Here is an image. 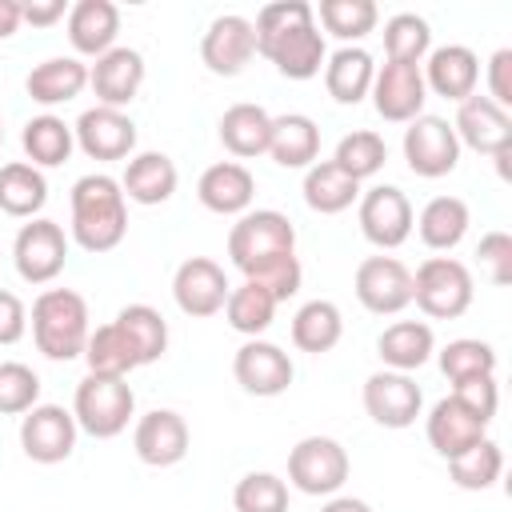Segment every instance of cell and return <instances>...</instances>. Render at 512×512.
<instances>
[{
	"mask_svg": "<svg viewBox=\"0 0 512 512\" xmlns=\"http://www.w3.org/2000/svg\"><path fill=\"white\" fill-rule=\"evenodd\" d=\"M420 408H424V392L408 372L384 368L364 380V412L380 428H408V424H416Z\"/></svg>",
	"mask_w": 512,
	"mask_h": 512,
	"instance_id": "15",
	"label": "cell"
},
{
	"mask_svg": "<svg viewBox=\"0 0 512 512\" xmlns=\"http://www.w3.org/2000/svg\"><path fill=\"white\" fill-rule=\"evenodd\" d=\"M24 88H28V96H32L36 104H44V108L68 104V100H76V96L88 88V64L76 60V56H52V60H44V64H36V68L28 72Z\"/></svg>",
	"mask_w": 512,
	"mask_h": 512,
	"instance_id": "29",
	"label": "cell"
},
{
	"mask_svg": "<svg viewBox=\"0 0 512 512\" xmlns=\"http://www.w3.org/2000/svg\"><path fill=\"white\" fill-rule=\"evenodd\" d=\"M196 196L216 216H244L252 208V196H256V176L240 160H220V164L200 172Z\"/></svg>",
	"mask_w": 512,
	"mask_h": 512,
	"instance_id": "23",
	"label": "cell"
},
{
	"mask_svg": "<svg viewBox=\"0 0 512 512\" xmlns=\"http://www.w3.org/2000/svg\"><path fill=\"white\" fill-rule=\"evenodd\" d=\"M268 136H272V116L260 104H232L220 116V144L236 160L264 156L268 152Z\"/></svg>",
	"mask_w": 512,
	"mask_h": 512,
	"instance_id": "32",
	"label": "cell"
},
{
	"mask_svg": "<svg viewBox=\"0 0 512 512\" xmlns=\"http://www.w3.org/2000/svg\"><path fill=\"white\" fill-rule=\"evenodd\" d=\"M372 76H376V64L356 44H344L324 60V88L336 104H360L372 92Z\"/></svg>",
	"mask_w": 512,
	"mask_h": 512,
	"instance_id": "30",
	"label": "cell"
},
{
	"mask_svg": "<svg viewBox=\"0 0 512 512\" xmlns=\"http://www.w3.org/2000/svg\"><path fill=\"white\" fill-rule=\"evenodd\" d=\"M372 104L376 112L388 120V124H412L416 116H424V100H428V88H424V76H420V64H396V60H384L372 76Z\"/></svg>",
	"mask_w": 512,
	"mask_h": 512,
	"instance_id": "14",
	"label": "cell"
},
{
	"mask_svg": "<svg viewBox=\"0 0 512 512\" xmlns=\"http://www.w3.org/2000/svg\"><path fill=\"white\" fill-rule=\"evenodd\" d=\"M116 32H120V8L112 0H76L68 8V40L80 56H104L108 48H116Z\"/></svg>",
	"mask_w": 512,
	"mask_h": 512,
	"instance_id": "25",
	"label": "cell"
},
{
	"mask_svg": "<svg viewBox=\"0 0 512 512\" xmlns=\"http://www.w3.org/2000/svg\"><path fill=\"white\" fill-rule=\"evenodd\" d=\"M68 260V236L56 220H28L12 240V264L24 284H52L64 272Z\"/></svg>",
	"mask_w": 512,
	"mask_h": 512,
	"instance_id": "8",
	"label": "cell"
},
{
	"mask_svg": "<svg viewBox=\"0 0 512 512\" xmlns=\"http://www.w3.org/2000/svg\"><path fill=\"white\" fill-rule=\"evenodd\" d=\"M20 144H24V156H28L32 168H56V164H64L72 156L76 136H72V124H64L60 116L44 112V116H32L24 124Z\"/></svg>",
	"mask_w": 512,
	"mask_h": 512,
	"instance_id": "35",
	"label": "cell"
},
{
	"mask_svg": "<svg viewBox=\"0 0 512 512\" xmlns=\"http://www.w3.org/2000/svg\"><path fill=\"white\" fill-rule=\"evenodd\" d=\"M500 472H504V452H500V444L496 440H480V444H472L468 452H460L456 460H448V476H452V484L456 488H464V492H484V488H492L496 480H500Z\"/></svg>",
	"mask_w": 512,
	"mask_h": 512,
	"instance_id": "40",
	"label": "cell"
},
{
	"mask_svg": "<svg viewBox=\"0 0 512 512\" xmlns=\"http://www.w3.org/2000/svg\"><path fill=\"white\" fill-rule=\"evenodd\" d=\"M128 232V204L120 192V180L104 176V172H88L72 184V240L100 256L120 248Z\"/></svg>",
	"mask_w": 512,
	"mask_h": 512,
	"instance_id": "2",
	"label": "cell"
},
{
	"mask_svg": "<svg viewBox=\"0 0 512 512\" xmlns=\"http://www.w3.org/2000/svg\"><path fill=\"white\" fill-rule=\"evenodd\" d=\"M452 132L460 144H468L472 152H484V156H504L512 152V116L492 104L488 96H468L460 108H456V120H452Z\"/></svg>",
	"mask_w": 512,
	"mask_h": 512,
	"instance_id": "19",
	"label": "cell"
},
{
	"mask_svg": "<svg viewBox=\"0 0 512 512\" xmlns=\"http://www.w3.org/2000/svg\"><path fill=\"white\" fill-rule=\"evenodd\" d=\"M236 512H288V484L276 472H248L232 488Z\"/></svg>",
	"mask_w": 512,
	"mask_h": 512,
	"instance_id": "45",
	"label": "cell"
},
{
	"mask_svg": "<svg viewBox=\"0 0 512 512\" xmlns=\"http://www.w3.org/2000/svg\"><path fill=\"white\" fill-rule=\"evenodd\" d=\"M116 324L120 332L128 336L132 352H136V364H156L164 352H168V320L152 308V304H128L116 312Z\"/></svg>",
	"mask_w": 512,
	"mask_h": 512,
	"instance_id": "37",
	"label": "cell"
},
{
	"mask_svg": "<svg viewBox=\"0 0 512 512\" xmlns=\"http://www.w3.org/2000/svg\"><path fill=\"white\" fill-rule=\"evenodd\" d=\"M356 300L372 312V316H396L412 304V272L404 260L396 256H368L356 268Z\"/></svg>",
	"mask_w": 512,
	"mask_h": 512,
	"instance_id": "11",
	"label": "cell"
},
{
	"mask_svg": "<svg viewBox=\"0 0 512 512\" xmlns=\"http://www.w3.org/2000/svg\"><path fill=\"white\" fill-rule=\"evenodd\" d=\"M424 428H428V444H432L444 460H456L460 452H468L472 444L484 440L488 420H480V416H476L472 408H464L456 396H444V400L432 404Z\"/></svg>",
	"mask_w": 512,
	"mask_h": 512,
	"instance_id": "24",
	"label": "cell"
},
{
	"mask_svg": "<svg viewBox=\"0 0 512 512\" xmlns=\"http://www.w3.org/2000/svg\"><path fill=\"white\" fill-rule=\"evenodd\" d=\"M432 352H436V336L424 320H396L376 340V356L392 372H416L432 360Z\"/></svg>",
	"mask_w": 512,
	"mask_h": 512,
	"instance_id": "28",
	"label": "cell"
},
{
	"mask_svg": "<svg viewBox=\"0 0 512 512\" xmlns=\"http://www.w3.org/2000/svg\"><path fill=\"white\" fill-rule=\"evenodd\" d=\"M232 376L248 396H280V392H288L296 368H292V356L280 344L244 340L232 356Z\"/></svg>",
	"mask_w": 512,
	"mask_h": 512,
	"instance_id": "16",
	"label": "cell"
},
{
	"mask_svg": "<svg viewBox=\"0 0 512 512\" xmlns=\"http://www.w3.org/2000/svg\"><path fill=\"white\" fill-rule=\"evenodd\" d=\"M84 360H88V372H92V376H120V380H128V372L140 368V364H136V352H132V344H128V336L120 332L116 320H108V324H100V328L88 332Z\"/></svg>",
	"mask_w": 512,
	"mask_h": 512,
	"instance_id": "39",
	"label": "cell"
},
{
	"mask_svg": "<svg viewBox=\"0 0 512 512\" xmlns=\"http://www.w3.org/2000/svg\"><path fill=\"white\" fill-rule=\"evenodd\" d=\"M340 336H344V316L332 300H308L292 316V344L300 352H312V356L332 352L340 344Z\"/></svg>",
	"mask_w": 512,
	"mask_h": 512,
	"instance_id": "34",
	"label": "cell"
},
{
	"mask_svg": "<svg viewBox=\"0 0 512 512\" xmlns=\"http://www.w3.org/2000/svg\"><path fill=\"white\" fill-rule=\"evenodd\" d=\"M468 224H472V212L460 196H432L416 216V232L432 252H452L464 240Z\"/></svg>",
	"mask_w": 512,
	"mask_h": 512,
	"instance_id": "31",
	"label": "cell"
},
{
	"mask_svg": "<svg viewBox=\"0 0 512 512\" xmlns=\"http://www.w3.org/2000/svg\"><path fill=\"white\" fill-rule=\"evenodd\" d=\"M76 416L60 404H36L20 420V448L36 464H60L76 448Z\"/></svg>",
	"mask_w": 512,
	"mask_h": 512,
	"instance_id": "13",
	"label": "cell"
},
{
	"mask_svg": "<svg viewBox=\"0 0 512 512\" xmlns=\"http://www.w3.org/2000/svg\"><path fill=\"white\" fill-rule=\"evenodd\" d=\"M136 412V392L128 388V380L120 376H84L76 384V400H72V416L76 428H84L96 440H112L128 428Z\"/></svg>",
	"mask_w": 512,
	"mask_h": 512,
	"instance_id": "5",
	"label": "cell"
},
{
	"mask_svg": "<svg viewBox=\"0 0 512 512\" xmlns=\"http://www.w3.org/2000/svg\"><path fill=\"white\" fill-rule=\"evenodd\" d=\"M252 28H256V52L268 56L280 76H288V80L320 76L328 48H324V32L316 28L312 4H304V0L264 4L256 12Z\"/></svg>",
	"mask_w": 512,
	"mask_h": 512,
	"instance_id": "1",
	"label": "cell"
},
{
	"mask_svg": "<svg viewBox=\"0 0 512 512\" xmlns=\"http://www.w3.org/2000/svg\"><path fill=\"white\" fill-rule=\"evenodd\" d=\"M452 396H456L464 408H472L480 420H488V424H492L496 404H500L496 376H472V380H460V384H452Z\"/></svg>",
	"mask_w": 512,
	"mask_h": 512,
	"instance_id": "48",
	"label": "cell"
},
{
	"mask_svg": "<svg viewBox=\"0 0 512 512\" xmlns=\"http://www.w3.org/2000/svg\"><path fill=\"white\" fill-rule=\"evenodd\" d=\"M228 292H232V284H228L224 268L208 256H188L172 276V300L192 320H208V316L224 312Z\"/></svg>",
	"mask_w": 512,
	"mask_h": 512,
	"instance_id": "12",
	"label": "cell"
},
{
	"mask_svg": "<svg viewBox=\"0 0 512 512\" xmlns=\"http://www.w3.org/2000/svg\"><path fill=\"white\" fill-rule=\"evenodd\" d=\"M88 84L96 92V104L124 112V104H132L144 84V56L136 48H108L88 68Z\"/></svg>",
	"mask_w": 512,
	"mask_h": 512,
	"instance_id": "22",
	"label": "cell"
},
{
	"mask_svg": "<svg viewBox=\"0 0 512 512\" xmlns=\"http://www.w3.org/2000/svg\"><path fill=\"white\" fill-rule=\"evenodd\" d=\"M272 316H276L272 292L260 288V284H252V280H244L240 288H232L228 300H224V320H228V328L240 332V336H248V340H260V332L272 328Z\"/></svg>",
	"mask_w": 512,
	"mask_h": 512,
	"instance_id": "38",
	"label": "cell"
},
{
	"mask_svg": "<svg viewBox=\"0 0 512 512\" xmlns=\"http://www.w3.org/2000/svg\"><path fill=\"white\" fill-rule=\"evenodd\" d=\"M72 136H76V148L92 160H128L132 148H136L132 116H124L120 108H104V104L84 108Z\"/></svg>",
	"mask_w": 512,
	"mask_h": 512,
	"instance_id": "18",
	"label": "cell"
},
{
	"mask_svg": "<svg viewBox=\"0 0 512 512\" xmlns=\"http://www.w3.org/2000/svg\"><path fill=\"white\" fill-rule=\"evenodd\" d=\"M472 272L456 256H428L412 276V300L432 320H456L472 308Z\"/></svg>",
	"mask_w": 512,
	"mask_h": 512,
	"instance_id": "6",
	"label": "cell"
},
{
	"mask_svg": "<svg viewBox=\"0 0 512 512\" xmlns=\"http://www.w3.org/2000/svg\"><path fill=\"white\" fill-rule=\"evenodd\" d=\"M476 260H480V272L496 284V288H508L512 284V236L508 232H484L480 244H476Z\"/></svg>",
	"mask_w": 512,
	"mask_h": 512,
	"instance_id": "47",
	"label": "cell"
},
{
	"mask_svg": "<svg viewBox=\"0 0 512 512\" xmlns=\"http://www.w3.org/2000/svg\"><path fill=\"white\" fill-rule=\"evenodd\" d=\"M176 184H180V172H176L172 156H164V152H140V156H128L124 176H120V192H124L128 200L144 204V208L172 200Z\"/></svg>",
	"mask_w": 512,
	"mask_h": 512,
	"instance_id": "26",
	"label": "cell"
},
{
	"mask_svg": "<svg viewBox=\"0 0 512 512\" xmlns=\"http://www.w3.org/2000/svg\"><path fill=\"white\" fill-rule=\"evenodd\" d=\"M268 156L280 168H312L320 156V128L304 112H284L272 116V136H268Z\"/></svg>",
	"mask_w": 512,
	"mask_h": 512,
	"instance_id": "27",
	"label": "cell"
},
{
	"mask_svg": "<svg viewBox=\"0 0 512 512\" xmlns=\"http://www.w3.org/2000/svg\"><path fill=\"white\" fill-rule=\"evenodd\" d=\"M440 372L452 384L472 380V376H496V348L488 340H472V336L448 340L440 348Z\"/></svg>",
	"mask_w": 512,
	"mask_h": 512,
	"instance_id": "44",
	"label": "cell"
},
{
	"mask_svg": "<svg viewBox=\"0 0 512 512\" xmlns=\"http://www.w3.org/2000/svg\"><path fill=\"white\" fill-rule=\"evenodd\" d=\"M256 56V28L248 16L224 12L208 24L204 40H200V60L208 72L216 76H240L248 68V60Z\"/></svg>",
	"mask_w": 512,
	"mask_h": 512,
	"instance_id": "17",
	"label": "cell"
},
{
	"mask_svg": "<svg viewBox=\"0 0 512 512\" xmlns=\"http://www.w3.org/2000/svg\"><path fill=\"white\" fill-rule=\"evenodd\" d=\"M188 424L180 412L172 408H152L136 420V432H132V448L136 456L148 464V468H172L188 456Z\"/></svg>",
	"mask_w": 512,
	"mask_h": 512,
	"instance_id": "20",
	"label": "cell"
},
{
	"mask_svg": "<svg viewBox=\"0 0 512 512\" xmlns=\"http://www.w3.org/2000/svg\"><path fill=\"white\" fill-rule=\"evenodd\" d=\"M320 512H372L364 500H356V496H332Z\"/></svg>",
	"mask_w": 512,
	"mask_h": 512,
	"instance_id": "53",
	"label": "cell"
},
{
	"mask_svg": "<svg viewBox=\"0 0 512 512\" xmlns=\"http://www.w3.org/2000/svg\"><path fill=\"white\" fill-rule=\"evenodd\" d=\"M384 160H388V144H384V136H376V132H368V128L348 132V136L336 144V152H332V164H336L344 176H352L356 184L368 180V176H376V172L384 168Z\"/></svg>",
	"mask_w": 512,
	"mask_h": 512,
	"instance_id": "41",
	"label": "cell"
},
{
	"mask_svg": "<svg viewBox=\"0 0 512 512\" xmlns=\"http://www.w3.org/2000/svg\"><path fill=\"white\" fill-rule=\"evenodd\" d=\"M424 88L452 100V104H464L468 96H476V84H480V60L472 48L464 44H444V48H432L428 52V64H424Z\"/></svg>",
	"mask_w": 512,
	"mask_h": 512,
	"instance_id": "21",
	"label": "cell"
},
{
	"mask_svg": "<svg viewBox=\"0 0 512 512\" xmlns=\"http://www.w3.org/2000/svg\"><path fill=\"white\" fill-rule=\"evenodd\" d=\"M48 204V180L28 160L0 164V208L16 220H36V212Z\"/></svg>",
	"mask_w": 512,
	"mask_h": 512,
	"instance_id": "33",
	"label": "cell"
},
{
	"mask_svg": "<svg viewBox=\"0 0 512 512\" xmlns=\"http://www.w3.org/2000/svg\"><path fill=\"white\" fill-rule=\"evenodd\" d=\"M380 20V8L372 0H320V24L328 36L356 44L364 40Z\"/></svg>",
	"mask_w": 512,
	"mask_h": 512,
	"instance_id": "42",
	"label": "cell"
},
{
	"mask_svg": "<svg viewBox=\"0 0 512 512\" xmlns=\"http://www.w3.org/2000/svg\"><path fill=\"white\" fill-rule=\"evenodd\" d=\"M404 160L416 176L440 180L460 164V140L444 116H416L404 128Z\"/></svg>",
	"mask_w": 512,
	"mask_h": 512,
	"instance_id": "9",
	"label": "cell"
},
{
	"mask_svg": "<svg viewBox=\"0 0 512 512\" xmlns=\"http://www.w3.org/2000/svg\"><path fill=\"white\" fill-rule=\"evenodd\" d=\"M88 300L72 288H44L32 304V340L48 360H76L88 344Z\"/></svg>",
	"mask_w": 512,
	"mask_h": 512,
	"instance_id": "3",
	"label": "cell"
},
{
	"mask_svg": "<svg viewBox=\"0 0 512 512\" xmlns=\"http://www.w3.org/2000/svg\"><path fill=\"white\" fill-rule=\"evenodd\" d=\"M40 400V376L20 360H0V416H24Z\"/></svg>",
	"mask_w": 512,
	"mask_h": 512,
	"instance_id": "46",
	"label": "cell"
},
{
	"mask_svg": "<svg viewBox=\"0 0 512 512\" xmlns=\"http://www.w3.org/2000/svg\"><path fill=\"white\" fill-rule=\"evenodd\" d=\"M360 200V184L352 176H344L332 160H320L304 172V204L320 216H336L344 208H352Z\"/></svg>",
	"mask_w": 512,
	"mask_h": 512,
	"instance_id": "36",
	"label": "cell"
},
{
	"mask_svg": "<svg viewBox=\"0 0 512 512\" xmlns=\"http://www.w3.org/2000/svg\"><path fill=\"white\" fill-rule=\"evenodd\" d=\"M20 24H24V20H20V0H0V40L16 36Z\"/></svg>",
	"mask_w": 512,
	"mask_h": 512,
	"instance_id": "52",
	"label": "cell"
},
{
	"mask_svg": "<svg viewBox=\"0 0 512 512\" xmlns=\"http://www.w3.org/2000/svg\"><path fill=\"white\" fill-rule=\"evenodd\" d=\"M292 252H296V228L276 208H256V212L248 208L228 232V256L244 272V280H252L260 268Z\"/></svg>",
	"mask_w": 512,
	"mask_h": 512,
	"instance_id": "4",
	"label": "cell"
},
{
	"mask_svg": "<svg viewBox=\"0 0 512 512\" xmlns=\"http://www.w3.org/2000/svg\"><path fill=\"white\" fill-rule=\"evenodd\" d=\"M0 144H4V124H0Z\"/></svg>",
	"mask_w": 512,
	"mask_h": 512,
	"instance_id": "54",
	"label": "cell"
},
{
	"mask_svg": "<svg viewBox=\"0 0 512 512\" xmlns=\"http://www.w3.org/2000/svg\"><path fill=\"white\" fill-rule=\"evenodd\" d=\"M360 232L372 248L388 252V248H400L408 236H412V224H416V212L408 204V196L396 188V184H376L360 196Z\"/></svg>",
	"mask_w": 512,
	"mask_h": 512,
	"instance_id": "10",
	"label": "cell"
},
{
	"mask_svg": "<svg viewBox=\"0 0 512 512\" xmlns=\"http://www.w3.org/2000/svg\"><path fill=\"white\" fill-rule=\"evenodd\" d=\"M488 100L504 112L512 108V48H500L488 60Z\"/></svg>",
	"mask_w": 512,
	"mask_h": 512,
	"instance_id": "49",
	"label": "cell"
},
{
	"mask_svg": "<svg viewBox=\"0 0 512 512\" xmlns=\"http://www.w3.org/2000/svg\"><path fill=\"white\" fill-rule=\"evenodd\" d=\"M348 452L332 436H304L288 452V484L304 496H336L348 480Z\"/></svg>",
	"mask_w": 512,
	"mask_h": 512,
	"instance_id": "7",
	"label": "cell"
},
{
	"mask_svg": "<svg viewBox=\"0 0 512 512\" xmlns=\"http://www.w3.org/2000/svg\"><path fill=\"white\" fill-rule=\"evenodd\" d=\"M68 16V4L64 0H20V20L32 24V28H48L56 20Z\"/></svg>",
	"mask_w": 512,
	"mask_h": 512,
	"instance_id": "51",
	"label": "cell"
},
{
	"mask_svg": "<svg viewBox=\"0 0 512 512\" xmlns=\"http://www.w3.org/2000/svg\"><path fill=\"white\" fill-rule=\"evenodd\" d=\"M28 332V312L24 300L8 288H0V344H16Z\"/></svg>",
	"mask_w": 512,
	"mask_h": 512,
	"instance_id": "50",
	"label": "cell"
},
{
	"mask_svg": "<svg viewBox=\"0 0 512 512\" xmlns=\"http://www.w3.org/2000/svg\"><path fill=\"white\" fill-rule=\"evenodd\" d=\"M384 52L396 64H420L432 52V28L416 12H396L384 24Z\"/></svg>",
	"mask_w": 512,
	"mask_h": 512,
	"instance_id": "43",
	"label": "cell"
}]
</instances>
